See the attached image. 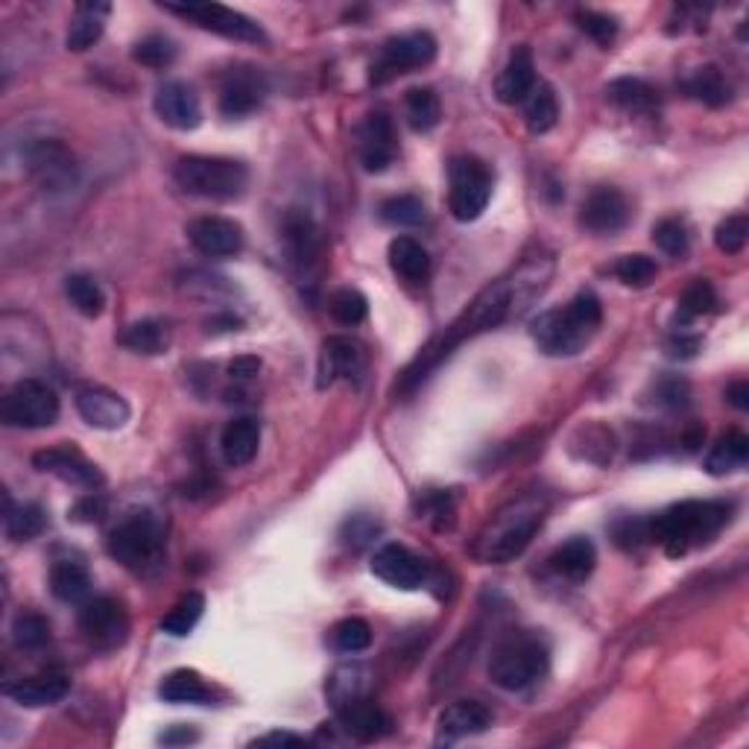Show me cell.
Segmentation results:
<instances>
[{"label":"cell","mask_w":749,"mask_h":749,"mask_svg":"<svg viewBox=\"0 0 749 749\" xmlns=\"http://www.w3.org/2000/svg\"><path fill=\"white\" fill-rule=\"evenodd\" d=\"M551 275V258H548V255H536V258H527L509 279H498L495 284H489L487 291L480 293L478 299L468 305L466 314L445 331V337H442L437 346L428 348V352L404 372V384H419L421 378L431 372L442 357H449L451 348H457L466 337H475L480 331H489V328L501 326L509 314H521L536 296H542Z\"/></svg>","instance_id":"6da1fadb"},{"label":"cell","mask_w":749,"mask_h":749,"mask_svg":"<svg viewBox=\"0 0 749 749\" xmlns=\"http://www.w3.org/2000/svg\"><path fill=\"white\" fill-rule=\"evenodd\" d=\"M544 513H548V501L536 492L521 495L518 501H509L489 518V525L478 533V542H475L471 553L480 562H492V565L513 562L515 556L527 551V544L533 542V536L539 533L544 521Z\"/></svg>","instance_id":"7a4b0ae2"},{"label":"cell","mask_w":749,"mask_h":749,"mask_svg":"<svg viewBox=\"0 0 749 749\" xmlns=\"http://www.w3.org/2000/svg\"><path fill=\"white\" fill-rule=\"evenodd\" d=\"M729 515L732 506L723 501H683L650 518V536L665 548L667 556H685L693 548L712 542L729 525Z\"/></svg>","instance_id":"3957f363"},{"label":"cell","mask_w":749,"mask_h":749,"mask_svg":"<svg viewBox=\"0 0 749 749\" xmlns=\"http://www.w3.org/2000/svg\"><path fill=\"white\" fill-rule=\"evenodd\" d=\"M600 319H603L600 299L594 293L582 291L565 308L544 310L542 317H536L530 334L544 355L568 357L577 355L594 337Z\"/></svg>","instance_id":"277c9868"},{"label":"cell","mask_w":749,"mask_h":749,"mask_svg":"<svg viewBox=\"0 0 749 749\" xmlns=\"http://www.w3.org/2000/svg\"><path fill=\"white\" fill-rule=\"evenodd\" d=\"M109 556L138 577H152L164 565V530L147 509L130 513L106 539Z\"/></svg>","instance_id":"5b68a950"},{"label":"cell","mask_w":749,"mask_h":749,"mask_svg":"<svg viewBox=\"0 0 749 749\" xmlns=\"http://www.w3.org/2000/svg\"><path fill=\"white\" fill-rule=\"evenodd\" d=\"M173 179L191 197L232 202L246 194L249 170L241 161L220 159V156H182L176 161Z\"/></svg>","instance_id":"8992f818"},{"label":"cell","mask_w":749,"mask_h":749,"mask_svg":"<svg viewBox=\"0 0 749 749\" xmlns=\"http://www.w3.org/2000/svg\"><path fill=\"white\" fill-rule=\"evenodd\" d=\"M548 650L536 636H509L489 655V679L504 691H525L544 674Z\"/></svg>","instance_id":"52a82bcc"},{"label":"cell","mask_w":749,"mask_h":749,"mask_svg":"<svg viewBox=\"0 0 749 749\" xmlns=\"http://www.w3.org/2000/svg\"><path fill=\"white\" fill-rule=\"evenodd\" d=\"M59 395L57 390L38 378H24L12 386L10 393L0 402V419L7 428H24V431H38L50 428L59 419Z\"/></svg>","instance_id":"ba28073f"},{"label":"cell","mask_w":749,"mask_h":749,"mask_svg":"<svg viewBox=\"0 0 749 749\" xmlns=\"http://www.w3.org/2000/svg\"><path fill=\"white\" fill-rule=\"evenodd\" d=\"M449 179V208L454 220H459V223L478 220L492 199V170L475 156H459V159L451 161Z\"/></svg>","instance_id":"9c48e42d"},{"label":"cell","mask_w":749,"mask_h":749,"mask_svg":"<svg viewBox=\"0 0 749 749\" xmlns=\"http://www.w3.org/2000/svg\"><path fill=\"white\" fill-rule=\"evenodd\" d=\"M437 59V38L425 29H413L404 36L390 38L381 50V57L372 65V83L384 85L402 74H410L416 67L431 65Z\"/></svg>","instance_id":"30bf717a"},{"label":"cell","mask_w":749,"mask_h":749,"mask_svg":"<svg viewBox=\"0 0 749 749\" xmlns=\"http://www.w3.org/2000/svg\"><path fill=\"white\" fill-rule=\"evenodd\" d=\"M164 10L173 12V15H182V19H191L197 27L211 29L217 36L232 38V41H246V45H263L267 36L263 29L255 24L253 19H246L244 12H234L229 7H220V3H161Z\"/></svg>","instance_id":"8fae6325"},{"label":"cell","mask_w":749,"mask_h":749,"mask_svg":"<svg viewBox=\"0 0 749 749\" xmlns=\"http://www.w3.org/2000/svg\"><path fill=\"white\" fill-rule=\"evenodd\" d=\"M79 633L97 650H118L130 636V615L121 600L94 598L79 609Z\"/></svg>","instance_id":"7c38bea8"},{"label":"cell","mask_w":749,"mask_h":749,"mask_svg":"<svg viewBox=\"0 0 749 749\" xmlns=\"http://www.w3.org/2000/svg\"><path fill=\"white\" fill-rule=\"evenodd\" d=\"M372 574L393 589L416 591L428 582V562L419 553H413L407 544L386 542L374 551Z\"/></svg>","instance_id":"4fadbf2b"},{"label":"cell","mask_w":749,"mask_h":749,"mask_svg":"<svg viewBox=\"0 0 749 749\" xmlns=\"http://www.w3.org/2000/svg\"><path fill=\"white\" fill-rule=\"evenodd\" d=\"M357 156L366 173H384L398 156V140L390 114L369 112L357 126Z\"/></svg>","instance_id":"5bb4252c"},{"label":"cell","mask_w":749,"mask_h":749,"mask_svg":"<svg viewBox=\"0 0 749 749\" xmlns=\"http://www.w3.org/2000/svg\"><path fill=\"white\" fill-rule=\"evenodd\" d=\"M33 466L38 471H50L57 475L59 480H65L71 487L83 489H100L103 487V471L94 466L91 459L85 457L83 451L74 449V445H57V449H45L33 454Z\"/></svg>","instance_id":"9a60e30c"},{"label":"cell","mask_w":749,"mask_h":749,"mask_svg":"<svg viewBox=\"0 0 749 749\" xmlns=\"http://www.w3.org/2000/svg\"><path fill=\"white\" fill-rule=\"evenodd\" d=\"M187 241L206 258H234L244 249V229L229 217H197L187 223Z\"/></svg>","instance_id":"2e32d148"},{"label":"cell","mask_w":749,"mask_h":749,"mask_svg":"<svg viewBox=\"0 0 749 749\" xmlns=\"http://www.w3.org/2000/svg\"><path fill=\"white\" fill-rule=\"evenodd\" d=\"M366 369L364 348L348 337H328L319 352L317 384L319 390L334 386L337 381H357Z\"/></svg>","instance_id":"e0dca14e"},{"label":"cell","mask_w":749,"mask_h":749,"mask_svg":"<svg viewBox=\"0 0 749 749\" xmlns=\"http://www.w3.org/2000/svg\"><path fill=\"white\" fill-rule=\"evenodd\" d=\"M152 109L170 130L191 132L202 123V106H199L197 91L187 83H179V79L161 85L156 91V100H152Z\"/></svg>","instance_id":"ac0fdd59"},{"label":"cell","mask_w":749,"mask_h":749,"mask_svg":"<svg viewBox=\"0 0 749 749\" xmlns=\"http://www.w3.org/2000/svg\"><path fill=\"white\" fill-rule=\"evenodd\" d=\"M582 229L591 234H615L629 223V202L618 187H594L580 208Z\"/></svg>","instance_id":"d6986e66"},{"label":"cell","mask_w":749,"mask_h":749,"mask_svg":"<svg viewBox=\"0 0 749 749\" xmlns=\"http://www.w3.org/2000/svg\"><path fill=\"white\" fill-rule=\"evenodd\" d=\"M284 241H287L291 263L302 275H310L322 267V237H319V229L310 220V214L293 208L284 220Z\"/></svg>","instance_id":"ffe728a7"},{"label":"cell","mask_w":749,"mask_h":749,"mask_svg":"<svg viewBox=\"0 0 749 749\" xmlns=\"http://www.w3.org/2000/svg\"><path fill=\"white\" fill-rule=\"evenodd\" d=\"M263 94H267V85H263V76L253 67H232L223 79V88H220V112L225 118H246L253 114L258 106L263 103Z\"/></svg>","instance_id":"44dd1931"},{"label":"cell","mask_w":749,"mask_h":749,"mask_svg":"<svg viewBox=\"0 0 749 749\" xmlns=\"http://www.w3.org/2000/svg\"><path fill=\"white\" fill-rule=\"evenodd\" d=\"M76 413L97 431H118L130 421V404L106 386H85L76 393Z\"/></svg>","instance_id":"7402d4cb"},{"label":"cell","mask_w":749,"mask_h":749,"mask_svg":"<svg viewBox=\"0 0 749 749\" xmlns=\"http://www.w3.org/2000/svg\"><path fill=\"white\" fill-rule=\"evenodd\" d=\"M71 691V679L59 671H45V674L24 676L15 683L3 685V693L12 702H19L24 709H41V705H53V702L65 700Z\"/></svg>","instance_id":"603a6c76"},{"label":"cell","mask_w":749,"mask_h":749,"mask_svg":"<svg viewBox=\"0 0 749 749\" xmlns=\"http://www.w3.org/2000/svg\"><path fill=\"white\" fill-rule=\"evenodd\" d=\"M337 717L340 726H343L352 738L364 740V744L384 738V735L393 732V717H390L381 705H374V702L366 700V697L340 705Z\"/></svg>","instance_id":"cb8c5ba5"},{"label":"cell","mask_w":749,"mask_h":749,"mask_svg":"<svg viewBox=\"0 0 749 749\" xmlns=\"http://www.w3.org/2000/svg\"><path fill=\"white\" fill-rule=\"evenodd\" d=\"M492 726V712L478 700H457L451 702L449 709L440 714V740L451 744V740L471 738L480 735Z\"/></svg>","instance_id":"d4e9b609"},{"label":"cell","mask_w":749,"mask_h":749,"mask_svg":"<svg viewBox=\"0 0 749 749\" xmlns=\"http://www.w3.org/2000/svg\"><path fill=\"white\" fill-rule=\"evenodd\" d=\"M536 88V67H533V57L527 47H515L513 57L506 59L504 71L498 74L495 83V94L498 100L506 106L525 103L527 94Z\"/></svg>","instance_id":"484cf974"},{"label":"cell","mask_w":749,"mask_h":749,"mask_svg":"<svg viewBox=\"0 0 749 749\" xmlns=\"http://www.w3.org/2000/svg\"><path fill=\"white\" fill-rule=\"evenodd\" d=\"M261 445V425L253 416H237L220 433V451L229 466H249Z\"/></svg>","instance_id":"4316f807"},{"label":"cell","mask_w":749,"mask_h":749,"mask_svg":"<svg viewBox=\"0 0 749 749\" xmlns=\"http://www.w3.org/2000/svg\"><path fill=\"white\" fill-rule=\"evenodd\" d=\"M29 170L45 187H65L74 179V156L57 140H41L29 150Z\"/></svg>","instance_id":"83f0119b"},{"label":"cell","mask_w":749,"mask_h":749,"mask_svg":"<svg viewBox=\"0 0 749 749\" xmlns=\"http://www.w3.org/2000/svg\"><path fill=\"white\" fill-rule=\"evenodd\" d=\"M109 12H112V3H106V0H85V3H76L74 19H71V29H67V50L83 53V50L97 45L100 36H103Z\"/></svg>","instance_id":"f1b7e54d"},{"label":"cell","mask_w":749,"mask_h":749,"mask_svg":"<svg viewBox=\"0 0 749 749\" xmlns=\"http://www.w3.org/2000/svg\"><path fill=\"white\" fill-rule=\"evenodd\" d=\"M553 572L565 577L572 582L589 580L594 565H598V551H594V542L586 539V536H574L568 542L556 548V553L551 556Z\"/></svg>","instance_id":"f546056e"},{"label":"cell","mask_w":749,"mask_h":749,"mask_svg":"<svg viewBox=\"0 0 749 749\" xmlns=\"http://www.w3.org/2000/svg\"><path fill=\"white\" fill-rule=\"evenodd\" d=\"M390 267L404 281H425L431 272V255L416 237H395L390 244Z\"/></svg>","instance_id":"4dcf8cb0"},{"label":"cell","mask_w":749,"mask_h":749,"mask_svg":"<svg viewBox=\"0 0 749 749\" xmlns=\"http://www.w3.org/2000/svg\"><path fill=\"white\" fill-rule=\"evenodd\" d=\"M50 591L62 603H79L91 591V574L83 562L59 560L50 568Z\"/></svg>","instance_id":"1f68e13d"},{"label":"cell","mask_w":749,"mask_h":749,"mask_svg":"<svg viewBox=\"0 0 749 749\" xmlns=\"http://www.w3.org/2000/svg\"><path fill=\"white\" fill-rule=\"evenodd\" d=\"M749 459V437L740 431H729L726 437L714 442V449L705 457V471L721 478V475H732L738 468L747 466Z\"/></svg>","instance_id":"d6a6232c"},{"label":"cell","mask_w":749,"mask_h":749,"mask_svg":"<svg viewBox=\"0 0 749 749\" xmlns=\"http://www.w3.org/2000/svg\"><path fill=\"white\" fill-rule=\"evenodd\" d=\"M685 91L691 94L693 100H700L702 106H712V109H721L732 100V85L726 83V76L717 65L697 67L685 79Z\"/></svg>","instance_id":"836d02e7"},{"label":"cell","mask_w":749,"mask_h":749,"mask_svg":"<svg viewBox=\"0 0 749 749\" xmlns=\"http://www.w3.org/2000/svg\"><path fill=\"white\" fill-rule=\"evenodd\" d=\"M161 700L176 702V705H208L211 702V688L202 683L197 671H173L164 676L159 688Z\"/></svg>","instance_id":"e575fe53"},{"label":"cell","mask_w":749,"mask_h":749,"mask_svg":"<svg viewBox=\"0 0 749 749\" xmlns=\"http://www.w3.org/2000/svg\"><path fill=\"white\" fill-rule=\"evenodd\" d=\"M521 106H525L527 130L533 135L551 132L560 121V100H556V94L548 83H536V88L527 94V100Z\"/></svg>","instance_id":"d590c367"},{"label":"cell","mask_w":749,"mask_h":749,"mask_svg":"<svg viewBox=\"0 0 749 749\" xmlns=\"http://www.w3.org/2000/svg\"><path fill=\"white\" fill-rule=\"evenodd\" d=\"M3 525H7V536H10L12 542H29V539L45 533L47 515L38 504L12 506V501L7 498V518H3Z\"/></svg>","instance_id":"8d00e7d4"},{"label":"cell","mask_w":749,"mask_h":749,"mask_svg":"<svg viewBox=\"0 0 749 749\" xmlns=\"http://www.w3.org/2000/svg\"><path fill=\"white\" fill-rule=\"evenodd\" d=\"M202 612H206V598H202L199 591H187L185 598H179L176 606L170 609L168 615L161 618V629H164L168 636L176 638L191 636L194 627L199 624V618H202Z\"/></svg>","instance_id":"74e56055"},{"label":"cell","mask_w":749,"mask_h":749,"mask_svg":"<svg viewBox=\"0 0 749 749\" xmlns=\"http://www.w3.org/2000/svg\"><path fill=\"white\" fill-rule=\"evenodd\" d=\"M404 109L413 132H431L442 118L440 97L433 94V88H410L404 97Z\"/></svg>","instance_id":"f35d334b"},{"label":"cell","mask_w":749,"mask_h":749,"mask_svg":"<svg viewBox=\"0 0 749 749\" xmlns=\"http://www.w3.org/2000/svg\"><path fill=\"white\" fill-rule=\"evenodd\" d=\"M65 293L71 305H74L83 317H100L106 308V293L103 287L91 279V275H83V272H74L65 279Z\"/></svg>","instance_id":"ab89813d"},{"label":"cell","mask_w":749,"mask_h":749,"mask_svg":"<svg viewBox=\"0 0 749 749\" xmlns=\"http://www.w3.org/2000/svg\"><path fill=\"white\" fill-rule=\"evenodd\" d=\"M121 343L138 355H161L168 348V328L159 319H140L123 331Z\"/></svg>","instance_id":"60d3db41"},{"label":"cell","mask_w":749,"mask_h":749,"mask_svg":"<svg viewBox=\"0 0 749 749\" xmlns=\"http://www.w3.org/2000/svg\"><path fill=\"white\" fill-rule=\"evenodd\" d=\"M717 308V293L705 279H693L688 287L679 296V308H676V322L685 326L691 319L702 317V314H712Z\"/></svg>","instance_id":"b9f144b4"},{"label":"cell","mask_w":749,"mask_h":749,"mask_svg":"<svg viewBox=\"0 0 749 749\" xmlns=\"http://www.w3.org/2000/svg\"><path fill=\"white\" fill-rule=\"evenodd\" d=\"M606 94L612 103H618L621 109H629V112H647V109H653L655 103L653 88L647 83H641V79H633V76H624V79L609 83Z\"/></svg>","instance_id":"7bdbcfd3"},{"label":"cell","mask_w":749,"mask_h":749,"mask_svg":"<svg viewBox=\"0 0 749 749\" xmlns=\"http://www.w3.org/2000/svg\"><path fill=\"white\" fill-rule=\"evenodd\" d=\"M326 691H328V697H331V702H334V709H340V705H346V702H352V700H360L366 691L364 667L360 665L337 667V671L331 674V679H328Z\"/></svg>","instance_id":"ee69618b"},{"label":"cell","mask_w":749,"mask_h":749,"mask_svg":"<svg viewBox=\"0 0 749 749\" xmlns=\"http://www.w3.org/2000/svg\"><path fill=\"white\" fill-rule=\"evenodd\" d=\"M12 638L21 650H38L50 641V624L38 612H19L12 621Z\"/></svg>","instance_id":"f6af8a7d"},{"label":"cell","mask_w":749,"mask_h":749,"mask_svg":"<svg viewBox=\"0 0 749 749\" xmlns=\"http://www.w3.org/2000/svg\"><path fill=\"white\" fill-rule=\"evenodd\" d=\"M331 641L340 653H364L372 644V627L364 618H343L331 629Z\"/></svg>","instance_id":"bcb514c9"},{"label":"cell","mask_w":749,"mask_h":749,"mask_svg":"<svg viewBox=\"0 0 749 749\" xmlns=\"http://www.w3.org/2000/svg\"><path fill=\"white\" fill-rule=\"evenodd\" d=\"M328 310H331V317L337 319L340 326H360L366 314H369V302H366V296L360 291L343 287V291L331 296Z\"/></svg>","instance_id":"7dc6e473"},{"label":"cell","mask_w":749,"mask_h":749,"mask_svg":"<svg viewBox=\"0 0 749 749\" xmlns=\"http://www.w3.org/2000/svg\"><path fill=\"white\" fill-rule=\"evenodd\" d=\"M381 220L390 225H398V229L419 225L421 220H425V206H421V199L413 197V194L390 197L381 202Z\"/></svg>","instance_id":"c3c4849f"},{"label":"cell","mask_w":749,"mask_h":749,"mask_svg":"<svg viewBox=\"0 0 749 749\" xmlns=\"http://www.w3.org/2000/svg\"><path fill=\"white\" fill-rule=\"evenodd\" d=\"M615 275H618L627 287H647V284H653L655 275H659V263H655L650 255H624V258L615 263Z\"/></svg>","instance_id":"681fc988"},{"label":"cell","mask_w":749,"mask_h":749,"mask_svg":"<svg viewBox=\"0 0 749 749\" xmlns=\"http://www.w3.org/2000/svg\"><path fill=\"white\" fill-rule=\"evenodd\" d=\"M653 244L662 249L665 255H674V258H679V255L688 253V244H691V237H688V229H685L683 220H676V217H665V220H659V223L653 225Z\"/></svg>","instance_id":"f907efd6"},{"label":"cell","mask_w":749,"mask_h":749,"mask_svg":"<svg viewBox=\"0 0 749 749\" xmlns=\"http://www.w3.org/2000/svg\"><path fill=\"white\" fill-rule=\"evenodd\" d=\"M132 57H135V62L147 67H168L176 59V47H173V41L168 36H147L135 45Z\"/></svg>","instance_id":"816d5d0a"},{"label":"cell","mask_w":749,"mask_h":749,"mask_svg":"<svg viewBox=\"0 0 749 749\" xmlns=\"http://www.w3.org/2000/svg\"><path fill=\"white\" fill-rule=\"evenodd\" d=\"M749 241V220L744 214L726 217L717 229H714V244L726 255L744 253V246Z\"/></svg>","instance_id":"f5cc1de1"},{"label":"cell","mask_w":749,"mask_h":749,"mask_svg":"<svg viewBox=\"0 0 749 749\" xmlns=\"http://www.w3.org/2000/svg\"><path fill=\"white\" fill-rule=\"evenodd\" d=\"M577 27H580L586 36L594 38L598 45H612V41H615V36H618V21L609 19V15H603V12H594V10L577 12Z\"/></svg>","instance_id":"db71d44e"},{"label":"cell","mask_w":749,"mask_h":749,"mask_svg":"<svg viewBox=\"0 0 749 749\" xmlns=\"http://www.w3.org/2000/svg\"><path fill=\"white\" fill-rule=\"evenodd\" d=\"M378 533H381V525L374 518H369V515H352L346 525H343V530H340V539L352 551H360L366 544H372V539Z\"/></svg>","instance_id":"11a10c76"},{"label":"cell","mask_w":749,"mask_h":749,"mask_svg":"<svg viewBox=\"0 0 749 749\" xmlns=\"http://www.w3.org/2000/svg\"><path fill=\"white\" fill-rule=\"evenodd\" d=\"M612 536H615V544L624 548V551H636L641 544L653 542L650 536V518H624L618 525L612 527Z\"/></svg>","instance_id":"9f6ffc18"},{"label":"cell","mask_w":749,"mask_h":749,"mask_svg":"<svg viewBox=\"0 0 749 749\" xmlns=\"http://www.w3.org/2000/svg\"><path fill=\"white\" fill-rule=\"evenodd\" d=\"M655 404L659 407H671V410H679L688 404V384L683 378H662L655 384Z\"/></svg>","instance_id":"6f0895ef"},{"label":"cell","mask_w":749,"mask_h":749,"mask_svg":"<svg viewBox=\"0 0 749 749\" xmlns=\"http://www.w3.org/2000/svg\"><path fill=\"white\" fill-rule=\"evenodd\" d=\"M103 515L106 498L100 495V492H88V495H83L74 506H71V515H67V518H74L79 525H94V521H103Z\"/></svg>","instance_id":"680465c9"},{"label":"cell","mask_w":749,"mask_h":749,"mask_svg":"<svg viewBox=\"0 0 749 749\" xmlns=\"http://www.w3.org/2000/svg\"><path fill=\"white\" fill-rule=\"evenodd\" d=\"M421 513H425V518H440V521H437L440 530L454 525V504H451V495H445V492H437V495L425 498Z\"/></svg>","instance_id":"91938a15"},{"label":"cell","mask_w":749,"mask_h":749,"mask_svg":"<svg viewBox=\"0 0 749 749\" xmlns=\"http://www.w3.org/2000/svg\"><path fill=\"white\" fill-rule=\"evenodd\" d=\"M258 369H261V360L253 355L246 357H237V360H232L229 364V374H232L234 381H249L253 374H258Z\"/></svg>","instance_id":"94428289"},{"label":"cell","mask_w":749,"mask_h":749,"mask_svg":"<svg viewBox=\"0 0 749 749\" xmlns=\"http://www.w3.org/2000/svg\"><path fill=\"white\" fill-rule=\"evenodd\" d=\"M255 744H258V747H302L305 738L291 735V732H270V735H263V738H258Z\"/></svg>","instance_id":"6125c7cd"},{"label":"cell","mask_w":749,"mask_h":749,"mask_svg":"<svg viewBox=\"0 0 749 749\" xmlns=\"http://www.w3.org/2000/svg\"><path fill=\"white\" fill-rule=\"evenodd\" d=\"M667 348L674 357H693L700 348V337H674Z\"/></svg>","instance_id":"be15d7a7"},{"label":"cell","mask_w":749,"mask_h":749,"mask_svg":"<svg viewBox=\"0 0 749 749\" xmlns=\"http://www.w3.org/2000/svg\"><path fill=\"white\" fill-rule=\"evenodd\" d=\"M726 398H729L732 407H738V410H749V384L747 381H735V384L729 386Z\"/></svg>","instance_id":"e7e4bbea"},{"label":"cell","mask_w":749,"mask_h":749,"mask_svg":"<svg viewBox=\"0 0 749 749\" xmlns=\"http://www.w3.org/2000/svg\"><path fill=\"white\" fill-rule=\"evenodd\" d=\"M161 740H164V744H191V740H197V732H191L187 726H179V729L164 732Z\"/></svg>","instance_id":"03108f58"}]
</instances>
